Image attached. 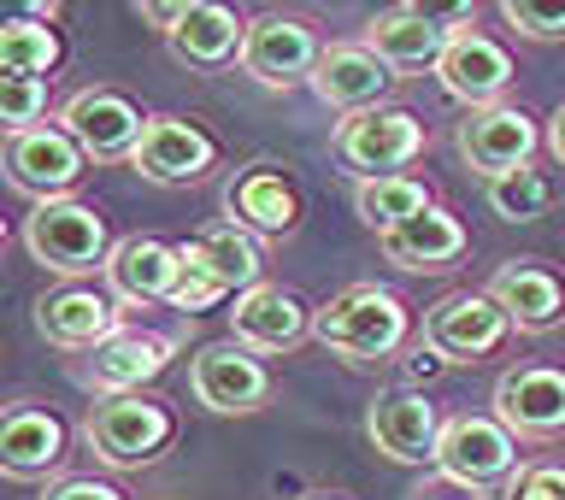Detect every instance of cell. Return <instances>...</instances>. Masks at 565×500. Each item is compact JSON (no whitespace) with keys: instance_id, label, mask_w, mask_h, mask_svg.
I'll return each instance as SVG.
<instances>
[{"instance_id":"12","label":"cell","mask_w":565,"mask_h":500,"mask_svg":"<svg viewBox=\"0 0 565 500\" xmlns=\"http://www.w3.org/2000/svg\"><path fill=\"white\" fill-rule=\"evenodd\" d=\"M324 47H318L312 24L300 18H282V12H265L247 24V42H242V71L265 88H289L300 77H312Z\"/></svg>"},{"instance_id":"31","label":"cell","mask_w":565,"mask_h":500,"mask_svg":"<svg viewBox=\"0 0 565 500\" xmlns=\"http://www.w3.org/2000/svg\"><path fill=\"white\" fill-rule=\"evenodd\" d=\"M42 106H47V77L0 71V124H7V136L35 130V124H42Z\"/></svg>"},{"instance_id":"20","label":"cell","mask_w":565,"mask_h":500,"mask_svg":"<svg viewBox=\"0 0 565 500\" xmlns=\"http://www.w3.org/2000/svg\"><path fill=\"white\" fill-rule=\"evenodd\" d=\"M35 325H42V336L53 348H88L95 353L100 342L118 336V307H113V295L88 289V283H65V289L35 300Z\"/></svg>"},{"instance_id":"8","label":"cell","mask_w":565,"mask_h":500,"mask_svg":"<svg viewBox=\"0 0 565 500\" xmlns=\"http://www.w3.org/2000/svg\"><path fill=\"white\" fill-rule=\"evenodd\" d=\"M507 330H512V318L494 307L489 289L483 295H477V289L448 295V300H436V307L424 312V348H430L441 365L483 360V353H494L507 342Z\"/></svg>"},{"instance_id":"23","label":"cell","mask_w":565,"mask_h":500,"mask_svg":"<svg viewBox=\"0 0 565 500\" xmlns=\"http://www.w3.org/2000/svg\"><path fill=\"white\" fill-rule=\"evenodd\" d=\"M0 466L18 483H35V477L65 466V424L47 413V406H12L0 418Z\"/></svg>"},{"instance_id":"3","label":"cell","mask_w":565,"mask_h":500,"mask_svg":"<svg viewBox=\"0 0 565 500\" xmlns=\"http://www.w3.org/2000/svg\"><path fill=\"white\" fill-rule=\"evenodd\" d=\"M24 247L35 265L60 277H83V272H106L113 259V242H106V219L83 201H47L24 219Z\"/></svg>"},{"instance_id":"13","label":"cell","mask_w":565,"mask_h":500,"mask_svg":"<svg viewBox=\"0 0 565 500\" xmlns=\"http://www.w3.org/2000/svg\"><path fill=\"white\" fill-rule=\"evenodd\" d=\"M60 124L88 159H130L141 130H148V118L136 113V100L118 95V88H77V95L65 100Z\"/></svg>"},{"instance_id":"7","label":"cell","mask_w":565,"mask_h":500,"mask_svg":"<svg viewBox=\"0 0 565 500\" xmlns=\"http://www.w3.org/2000/svg\"><path fill=\"white\" fill-rule=\"evenodd\" d=\"M454 148L483 183H501V177L530 166V153L542 148V136H536V118H530L524 106H477V113L459 118Z\"/></svg>"},{"instance_id":"14","label":"cell","mask_w":565,"mask_h":500,"mask_svg":"<svg viewBox=\"0 0 565 500\" xmlns=\"http://www.w3.org/2000/svg\"><path fill=\"white\" fill-rule=\"evenodd\" d=\"M212 159H218V141H212L201 124L159 113V118H148V130H141L130 166L141 177H153V183H201L212 171Z\"/></svg>"},{"instance_id":"4","label":"cell","mask_w":565,"mask_h":500,"mask_svg":"<svg viewBox=\"0 0 565 500\" xmlns=\"http://www.w3.org/2000/svg\"><path fill=\"white\" fill-rule=\"evenodd\" d=\"M330 148L348 171H360V183H371V177H401V166H413L424 153V118L401 113V106L353 113L348 124H335Z\"/></svg>"},{"instance_id":"1","label":"cell","mask_w":565,"mask_h":500,"mask_svg":"<svg viewBox=\"0 0 565 500\" xmlns=\"http://www.w3.org/2000/svg\"><path fill=\"white\" fill-rule=\"evenodd\" d=\"M406 330H413V312H406L401 295L377 289V283H348L330 307L312 312V336L324 342L330 353H342L353 365H371V360H388L401 353Z\"/></svg>"},{"instance_id":"9","label":"cell","mask_w":565,"mask_h":500,"mask_svg":"<svg viewBox=\"0 0 565 500\" xmlns=\"http://www.w3.org/2000/svg\"><path fill=\"white\" fill-rule=\"evenodd\" d=\"M189 389H194V401H201L206 413L236 418V413H259L265 406V395H271V371H265L259 353L242 348V342H206L189 365Z\"/></svg>"},{"instance_id":"17","label":"cell","mask_w":565,"mask_h":500,"mask_svg":"<svg viewBox=\"0 0 565 500\" xmlns=\"http://www.w3.org/2000/svg\"><path fill=\"white\" fill-rule=\"evenodd\" d=\"M166 365H171V336L118 330L113 342H100L95 353H88L83 383L95 389L100 401H113V395H141V383H153Z\"/></svg>"},{"instance_id":"18","label":"cell","mask_w":565,"mask_h":500,"mask_svg":"<svg viewBox=\"0 0 565 500\" xmlns=\"http://www.w3.org/2000/svg\"><path fill=\"white\" fill-rule=\"evenodd\" d=\"M388 83H395V71H388L377 53L365 42H335L324 47V60L312 71V95L335 106V113H377V100L388 95Z\"/></svg>"},{"instance_id":"21","label":"cell","mask_w":565,"mask_h":500,"mask_svg":"<svg viewBox=\"0 0 565 500\" xmlns=\"http://www.w3.org/2000/svg\"><path fill=\"white\" fill-rule=\"evenodd\" d=\"M177 277H183V247L159 242V236H124L113 242V259H106V283H113L118 300L130 307H148V300H171Z\"/></svg>"},{"instance_id":"16","label":"cell","mask_w":565,"mask_h":500,"mask_svg":"<svg viewBox=\"0 0 565 500\" xmlns=\"http://www.w3.org/2000/svg\"><path fill=\"white\" fill-rule=\"evenodd\" d=\"M454 18H441V12H424V7H388L371 18V30H365V47L377 53V60L388 71H424V65H441V53H448L454 42Z\"/></svg>"},{"instance_id":"26","label":"cell","mask_w":565,"mask_h":500,"mask_svg":"<svg viewBox=\"0 0 565 500\" xmlns=\"http://www.w3.org/2000/svg\"><path fill=\"white\" fill-rule=\"evenodd\" d=\"M224 206H230V219H236L242 230H259V236H289V230L300 224V194H295V183L277 166L242 171L236 183H230Z\"/></svg>"},{"instance_id":"19","label":"cell","mask_w":565,"mask_h":500,"mask_svg":"<svg viewBox=\"0 0 565 500\" xmlns=\"http://www.w3.org/2000/svg\"><path fill=\"white\" fill-rule=\"evenodd\" d=\"M300 336H312V312L300 307L289 289L259 283V289L236 295V312H230V342H242V348H254V353H289Z\"/></svg>"},{"instance_id":"25","label":"cell","mask_w":565,"mask_h":500,"mask_svg":"<svg viewBox=\"0 0 565 500\" xmlns=\"http://www.w3.org/2000/svg\"><path fill=\"white\" fill-rule=\"evenodd\" d=\"M183 265H189V272H201V277H212L224 295L259 289V272H265L259 242L247 236L242 224H212V230H201V236H189L183 242Z\"/></svg>"},{"instance_id":"30","label":"cell","mask_w":565,"mask_h":500,"mask_svg":"<svg viewBox=\"0 0 565 500\" xmlns=\"http://www.w3.org/2000/svg\"><path fill=\"white\" fill-rule=\"evenodd\" d=\"M489 206L501 212L507 224H530V219H542V212L554 206V183H547V171L524 166V171L501 177V183H489Z\"/></svg>"},{"instance_id":"5","label":"cell","mask_w":565,"mask_h":500,"mask_svg":"<svg viewBox=\"0 0 565 500\" xmlns=\"http://www.w3.org/2000/svg\"><path fill=\"white\" fill-rule=\"evenodd\" d=\"M436 471L459 489H489V483H501V477L512 483V477H519V436H512L501 418H483V413L448 418L441 448H436Z\"/></svg>"},{"instance_id":"33","label":"cell","mask_w":565,"mask_h":500,"mask_svg":"<svg viewBox=\"0 0 565 500\" xmlns=\"http://www.w3.org/2000/svg\"><path fill=\"white\" fill-rule=\"evenodd\" d=\"M507 500H565V466H519Z\"/></svg>"},{"instance_id":"35","label":"cell","mask_w":565,"mask_h":500,"mask_svg":"<svg viewBox=\"0 0 565 500\" xmlns=\"http://www.w3.org/2000/svg\"><path fill=\"white\" fill-rule=\"evenodd\" d=\"M547 153H554L559 166H565V100H559V113L547 118Z\"/></svg>"},{"instance_id":"24","label":"cell","mask_w":565,"mask_h":500,"mask_svg":"<svg viewBox=\"0 0 565 500\" xmlns=\"http://www.w3.org/2000/svg\"><path fill=\"white\" fill-rule=\"evenodd\" d=\"M166 42H171V53H177L183 65L218 71V65H230V60H242L247 24H236V12L218 7V0H189Z\"/></svg>"},{"instance_id":"29","label":"cell","mask_w":565,"mask_h":500,"mask_svg":"<svg viewBox=\"0 0 565 500\" xmlns=\"http://www.w3.org/2000/svg\"><path fill=\"white\" fill-rule=\"evenodd\" d=\"M53 65H60V35H53L42 18H7V24H0V71L47 77Z\"/></svg>"},{"instance_id":"36","label":"cell","mask_w":565,"mask_h":500,"mask_svg":"<svg viewBox=\"0 0 565 500\" xmlns=\"http://www.w3.org/2000/svg\"><path fill=\"white\" fill-rule=\"evenodd\" d=\"M300 500H342V494H324V489H312V494H300Z\"/></svg>"},{"instance_id":"11","label":"cell","mask_w":565,"mask_h":500,"mask_svg":"<svg viewBox=\"0 0 565 500\" xmlns=\"http://www.w3.org/2000/svg\"><path fill=\"white\" fill-rule=\"evenodd\" d=\"M494 418L519 442L565 436V371L554 365H512L494 383Z\"/></svg>"},{"instance_id":"6","label":"cell","mask_w":565,"mask_h":500,"mask_svg":"<svg viewBox=\"0 0 565 500\" xmlns=\"http://www.w3.org/2000/svg\"><path fill=\"white\" fill-rule=\"evenodd\" d=\"M88 153L71 141L65 124H35V130L7 136V183L35 194V206L71 201V189L83 183Z\"/></svg>"},{"instance_id":"22","label":"cell","mask_w":565,"mask_h":500,"mask_svg":"<svg viewBox=\"0 0 565 500\" xmlns=\"http://www.w3.org/2000/svg\"><path fill=\"white\" fill-rule=\"evenodd\" d=\"M489 295L524 336H542L565 318V283L536 259H507L501 272L489 277Z\"/></svg>"},{"instance_id":"28","label":"cell","mask_w":565,"mask_h":500,"mask_svg":"<svg viewBox=\"0 0 565 500\" xmlns=\"http://www.w3.org/2000/svg\"><path fill=\"white\" fill-rule=\"evenodd\" d=\"M353 206H360V219L377 230V236H388V230L413 224L430 212V189L418 183V177H371V183L353 189Z\"/></svg>"},{"instance_id":"2","label":"cell","mask_w":565,"mask_h":500,"mask_svg":"<svg viewBox=\"0 0 565 500\" xmlns=\"http://www.w3.org/2000/svg\"><path fill=\"white\" fill-rule=\"evenodd\" d=\"M171 436H177L171 406L148 401V395H113V401L88 406V418H83V442L113 471H136L148 459H159L171 448Z\"/></svg>"},{"instance_id":"10","label":"cell","mask_w":565,"mask_h":500,"mask_svg":"<svg viewBox=\"0 0 565 500\" xmlns=\"http://www.w3.org/2000/svg\"><path fill=\"white\" fill-rule=\"evenodd\" d=\"M441 430H448V424H441L430 395H418V389H388V395H377L365 413L371 448L383 459H395V466H436Z\"/></svg>"},{"instance_id":"15","label":"cell","mask_w":565,"mask_h":500,"mask_svg":"<svg viewBox=\"0 0 565 500\" xmlns=\"http://www.w3.org/2000/svg\"><path fill=\"white\" fill-rule=\"evenodd\" d=\"M436 77H441V88H448L454 100H466L471 113L477 106H501L507 83H512V53L494 42V35H483V30H454Z\"/></svg>"},{"instance_id":"27","label":"cell","mask_w":565,"mask_h":500,"mask_svg":"<svg viewBox=\"0 0 565 500\" xmlns=\"http://www.w3.org/2000/svg\"><path fill=\"white\" fill-rule=\"evenodd\" d=\"M377 247H383L388 265H401V272H448V265L466 254V224H459L454 212L430 206L424 219L377 236Z\"/></svg>"},{"instance_id":"32","label":"cell","mask_w":565,"mask_h":500,"mask_svg":"<svg viewBox=\"0 0 565 500\" xmlns=\"http://www.w3.org/2000/svg\"><path fill=\"white\" fill-rule=\"evenodd\" d=\"M501 18L519 35H530V42H559V35H565V0H554V7H536V0H507Z\"/></svg>"},{"instance_id":"34","label":"cell","mask_w":565,"mask_h":500,"mask_svg":"<svg viewBox=\"0 0 565 500\" xmlns=\"http://www.w3.org/2000/svg\"><path fill=\"white\" fill-rule=\"evenodd\" d=\"M42 500H124L113 483H95V477H65L60 489H47Z\"/></svg>"}]
</instances>
